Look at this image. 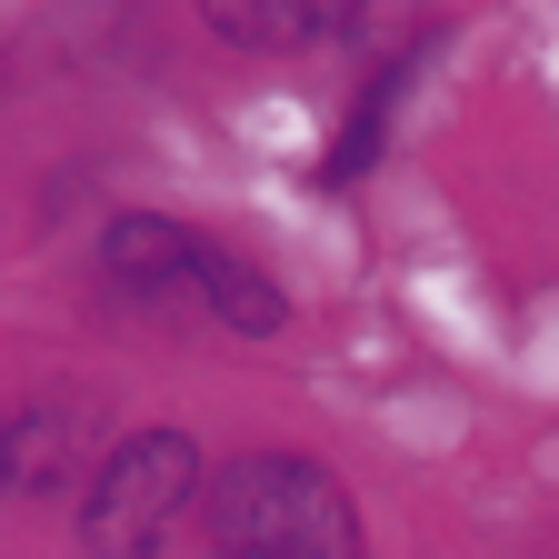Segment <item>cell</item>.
Returning <instances> with one entry per match:
<instances>
[{
	"label": "cell",
	"instance_id": "obj_1",
	"mask_svg": "<svg viewBox=\"0 0 559 559\" xmlns=\"http://www.w3.org/2000/svg\"><path fill=\"white\" fill-rule=\"evenodd\" d=\"M210 539L230 559H360V510L320 460L250 450L210 469Z\"/></svg>",
	"mask_w": 559,
	"mask_h": 559
},
{
	"label": "cell",
	"instance_id": "obj_4",
	"mask_svg": "<svg viewBox=\"0 0 559 559\" xmlns=\"http://www.w3.org/2000/svg\"><path fill=\"white\" fill-rule=\"evenodd\" d=\"M0 469H11L21 489H50L81 469V419L70 409H31V419H0Z\"/></svg>",
	"mask_w": 559,
	"mask_h": 559
},
{
	"label": "cell",
	"instance_id": "obj_7",
	"mask_svg": "<svg viewBox=\"0 0 559 559\" xmlns=\"http://www.w3.org/2000/svg\"><path fill=\"white\" fill-rule=\"evenodd\" d=\"M390 100H400V70L360 100V120H349V140H340V160H330V180H349V170H370V151H380V120H390Z\"/></svg>",
	"mask_w": 559,
	"mask_h": 559
},
{
	"label": "cell",
	"instance_id": "obj_2",
	"mask_svg": "<svg viewBox=\"0 0 559 559\" xmlns=\"http://www.w3.org/2000/svg\"><path fill=\"white\" fill-rule=\"evenodd\" d=\"M200 500V450L180 430H151V440H120L100 469H91V500H81V530L100 559H151L160 530Z\"/></svg>",
	"mask_w": 559,
	"mask_h": 559
},
{
	"label": "cell",
	"instance_id": "obj_3",
	"mask_svg": "<svg viewBox=\"0 0 559 559\" xmlns=\"http://www.w3.org/2000/svg\"><path fill=\"white\" fill-rule=\"evenodd\" d=\"M200 260H210V240L180 230V221H110V280H120V290H140V300L200 290Z\"/></svg>",
	"mask_w": 559,
	"mask_h": 559
},
{
	"label": "cell",
	"instance_id": "obj_6",
	"mask_svg": "<svg viewBox=\"0 0 559 559\" xmlns=\"http://www.w3.org/2000/svg\"><path fill=\"white\" fill-rule=\"evenodd\" d=\"M210 31H221V40H320V31H349V21H320V11H221V21H210Z\"/></svg>",
	"mask_w": 559,
	"mask_h": 559
},
{
	"label": "cell",
	"instance_id": "obj_5",
	"mask_svg": "<svg viewBox=\"0 0 559 559\" xmlns=\"http://www.w3.org/2000/svg\"><path fill=\"white\" fill-rule=\"evenodd\" d=\"M200 300L221 310L230 330H250V340H260V330H280V290H270L250 260H230V250H210V260H200Z\"/></svg>",
	"mask_w": 559,
	"mask_h": 559
}]
</instances>
